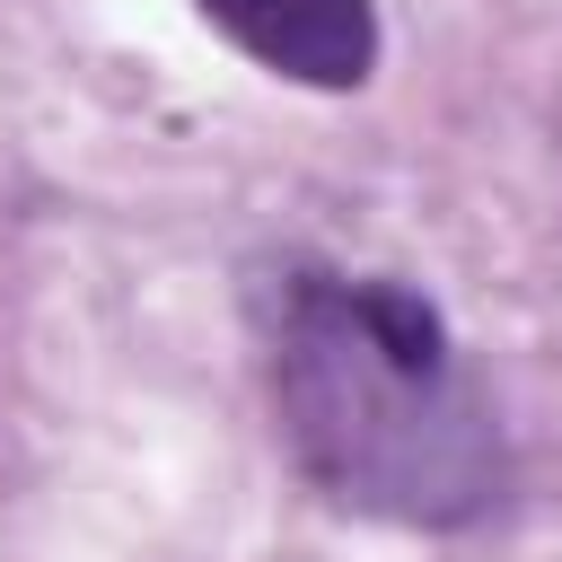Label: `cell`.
<instances>
[{
    "mask_svg": "<svg viewBox=\"0 0 562 562\" xmlns=\"http://www.w3.org/2000/svg\"><path fill=\"white\" fill-rule=\"evenodd\" d=\"M237 53L299 88H360L378 61V9L369 0H193Z\"/></svg>",
    "mask_w": 562,
    "mask_h": 562,
    "instance_id": "obj_2",
    "label": "cell"
},
{
    "mask_svg": "<svg viewBox=\"0 0 562 562\" xmlns=\"http://www.w3.org/2000/svg\"><path fill=\"white\" fill-rule=\"evenodd\" d=\"M272 404L299 465L342 501L457 527L501 492V439L448 325L404 281L290 272L272 290Z\"/></svg>",
    "mask_w": 562,
    "mask_h": 562,
    "instance_id": "obj_1",
    "label": "cell"
}]
</instances>
